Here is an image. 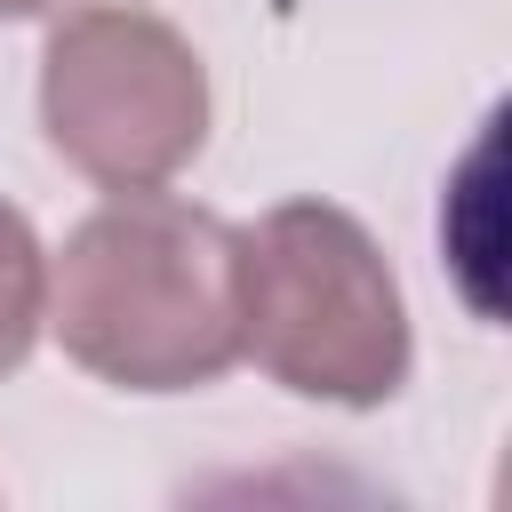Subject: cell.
Instances as JSON below:
<instances>
[{"instance_id": "6da1fadb", "label": "cell", "mask_w": 512, "mask_h": 512, "mask_svg": "<svg viewBox=\"0 0 512 512\" xmlns=\"http://www.w3.org/2000/svg\"><path fill=\"white\" fill-rule=\"evenodd\" d=\"M48 328L112 392H200L240 368V224L176 192H112L48 256Z\"/></svg>"}, {"instance_id": "7a4b0ae2", "label": "cell", "mask_w": 512, "mask_h": 512, "mask_svg": "<svg viewBox=\"0 0 512 512\" xmlns=\"http://www.w3.org/2000/svg\"><path fill=\"white\" fill-rule=\"evenodd\" d=\"M240 360L328 408H384L408 384V296L352 208L280 200L240 232Z\"/></svg>"}, {"instance_id": "5b68a950", "label": "cell", "mask_w": 512, "mask_h": 512, "mask_svg": "<svg viewBox=\"0 0 512 512\" xmlns=\"http://www.w3.org/2000/svg\"><path fill=\"white\" fill-rule=\"evenodd\" d=\"M64 0H0V24H24V16H56Z\"/></svg>"}, {"instance_id": "3957f363", "label": "cell", "mask_w": 512, "mask_h": 512, "mask_svg": "<svg viewBox=\"0 0 512 512\" xmlns=\"http://www.w3.org/2000/svg\"><path fill=\"white\" fill-rule=\"evenodd\" d=\"M40 128L104 192H152L208 144V64L152 0L56 8L40 40Z\"/></svg>"}, {"instance_id": "277c9868", "label": "cell", "mask_w": 512, "mask_h": 512, "mask_svg": "<svg viewBox=\"0 0 512 512\" xmlns=\"http://www.w3.org/2000/svg\"><path fill=\"white\" fill-rule=\"evenodd\" d=\"M40 328H48V248H40L32 216L0 200V376H16L32 360Z\"/></svg>"}]
</instances>
